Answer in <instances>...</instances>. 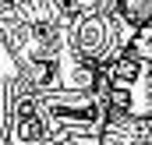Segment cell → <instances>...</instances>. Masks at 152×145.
Masks as SVG:
<instances>
[{
    "mask_svg": "<svg viewBox=\"0 0 152 145\" xmlns=\"http://www.w3.org/2000/svg\"><path fill=\"white\" fill-rule=\"evenodd\" d=\"M103 145H152V131L145 127V120L113 110L110 124H106V135H103Z\"/></svg>",
    "mask_w": 152,
    "mask_h": 145,
    "instance_id": "obj_1",
    "label": "cell"
},
{
    "mask_svg": "<svg viewBox=\"0 0 152 145\" xmlns=\"http://www.w3.org/2000/svg\"><path fill=\"white\" fill-rule=\"evenodd\" d=\"M46 4H57V0H46Z\"/></svg>",
    "mask_w": 152,
    "mask_h": 145,
    "instance_id": "obj_2",
    "label": "cell"
}]
</instances>
